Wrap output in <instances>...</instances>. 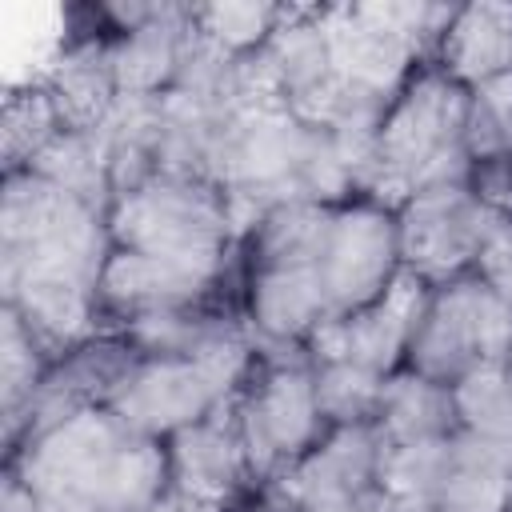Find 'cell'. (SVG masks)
<instances>
[{
    "label": "cell",
    "mask_w": 512,
    "mask_h": 512,
    "mask_svg": "<svg viewBox=\"0 0 512 512\" xmlns=\"http://www.w3.org/2000/svg\"><path fill=\"white\" fill-rule=\"evenodd\" d=\"M316 268L332 316H348L356 308L376 304L400 268V228L392 212L372 200L336 208Z\"/></svg>",
    "instance_id": "5"
},
{
    "label": "cell",
    "mask_w": 512,
    "mask_h": 512,
    "mask_svg": "<svg viewBox=\"0 0 512 512\" xmlns=\"http://www.w3.org/2000/svg\"><path fill=\"white\" fill-rule=\"evenodd\" d=\"M312 380H316V408L328 428L376 420L384 376L356 368L348 360H312Z\"/></svg>",
    "instance_id": "15"
},
{
    "label": "cell",
    "mask_w": 512,
    "mask_h": 512,
    "mask_svg": "<svg viewBox=\"0 0 512 512\" xmlns=\"http://www.w3.org/2000/svg\"><path fill=\"white\" fill-rule=\"evenodd\" d=\"M448 468H452V436L412 440V444H388L384 440L380 488L392 500L432 504L436 492H440V484L448 480Z\"/></svg>",
    "instance_id": "13"
},
{
    "label": "cell",
    "mask_w": 512,
    "mask_h": 512,
    "mask_svg": "<svg viewBox=\"0 0 512 512\" xmlns=\"http://www.w3.org/2000/svg\"><path fill=\"white\" fill-rule=\"evenodd\" d=\"M8 472L36 512H148L168 488V448L124 424L108 404L12 448Z\"/></svg>",
    "instance_id": "1"
},
{
    "label": "cell",
    "mask_w": 512,
    "mask_h": 512,
    "mask_svg": "<svg viewBox=\"0 0 512 512\" xmlns=\"http://www.w3.org/2000/svg\"><path fill=\"white\" fill-rule=\"evenodd\" d=\"M108 228H112L116 248L172 260L180 268L200 272L212 284L220 280V268L228 260L224 252L232 244L224 196L216 184L200 176L156 172L144 188L112 204Z\"/></svg>",
    "instance_id": "2"
},
{
    "label": "cell",
    "mask_w": 512,
    "mask_h": 512,
    "mask_svg": "<svg viewBox=\"0 0 512 512\" xmlns=\"http://www.w3.org/2000/svg\"><path fill=\"white\" fill-rule=\"evenodd\" d=\"M220 400H228V392L196 360L140 356L128 380L112 392L108 408L144 436H176L180 428L204 420Z\"/></svg>",
    "instance_id": "6"
},
{
    "label": "cell",
    "mask_w": 512,
    "mask_h": 512,
    "mask_svg": "<svg viewBox=\"0 0 512 512\" xmlns=\"http://www.w3.org/2000/svg\"><path fill=\"white\" fill-rule=\"evenodd\" d=\"M500 212H492L468 184L464 188H424L400 208V264L420 272L428 284H448L464 276Z\"/></svg>",
    "instance_id": "4"
},
{
    "label": "cell",
    "mask_w": 512,
    "mask_h": 512,
    "mask_svg": "<svg viewBox=\"0 0 512 512\" xmlns=\"http://www.w3.org/2000/svg\"><path fill=\"white\" fill-rule=\"evenodd\" d=\"M508 364H512V360H508Z\"/></svg>",
    "instance_id": "18"
},
{
    "label": "cell",
    "mask_w": 512,
    "mask_h": 512,
    "mask_svg": "<svg viewBox=\"0 0 512 512\" xmlns=\"http://www.w3.org/2000/svg\"><path fill=\"white\" fill-rule=\"evenodd\" d=\"M376 428L384 432L388 444L452 436L460 428L452 384H436L412 368L384 376L380 404H376Z\"/></svg>",
    "instance_id": "11"
},
{
    "label": "cell",
    "mask_w": 512,
    "mask_h": 512,
    "mask_svg": "<svg viewBox=\"0 0 512 512\" xmlns=\"http://www.w3.org/2000/svg\"><path fill=\"white\" fill-rule=\"evenodd\" d=\"M208 288L212 280H204L200 272L148 252H132V248H112L100 272V300L116 308L124 320L168 312V308H192L204 300Z\"/></svg>",
    "instance_id": "8"
},
{
    "label": "cell",
    "mask_w": 512,
    "mask_h": 512,
    "mask_svg": "<svg viewBox=\"0 0 512 512\" xmlns=\"http://www.w3.org/2000/svg\"><path fill=\"white\" fill-rule=\"evenodd\" d=\"M440 68L464 88L512 68V4L456 8L440 40Z\"/></svg>",
    "instance_id": "10"
},
{
    "label": "cell",
    "mask_w": 512,
    "mask_h": 512,
    "mask_svg": "<svg viewBox=\"0 0 512 512\" xmlns=\"http://www.w3.org/2000/svg\"><path fill=\"white\" fill-rule=\"evenodd\" d=\"M508 512H512V508H508Z\"/></svg>",
    "instance_id": "19"
},
{
    "label": "cell",
    "mask_w": 512,
    "mask_h": 512,
    "mask_svg": "<svg viewBox=\"0 0 512 512\" xmlns=\"http://www.w3.org/2000/svg\"><path fill=\"white\" fill-rule=\"evenodd\" d=\"M412 372L456 384L480 364L512 360V304L492 292L476 272L436 284L420 328L408 340Z\"/></svg>",
    "instance_id": "3"
},
{
    "label": "cell",
    "mask_w": 512,
    "mask_h": 512,
    "mask_svg": "<svg viewBox=\"0 0 512 512\" xmlns=\"http://www.w3.org/2000/svg\"><path fill=\"white\" fill-rule=\"evenodd\" d=\"M60 132H64V124H60V112H56V104H52L44 84L32 80V84H20V88H8L4 124H0L4 168L8 172L28 168Z\"/></svg>",
    "instance_id": "12"
},
{
    "label": "cell",
    "mask_w": 512,
    "mask_h": 512,
    "mask_svg": "<svg viewBox=\"0 0 512 512\" xmlns=\"http://www.w3.org/2000/svg\"><path fill=\"white\" fill-rule=\"evenodd\" d=\"M476 276L512 304V216H500L476 256Z\"/></svg>",
    "instance_id": "17"
},
{
    "label": "cell",
    "mask_w": 512,
    "mask_h": 512,
    "mask_svg": "<svg viewBox=\"0 0 512 512\" xmlns=\"http://www.w3.org/2000/svg\"><path fill=\"white\" fill-rule=\"evenodd\" d=\"M40 84L48 88L64 132H92L120 96L116 76H112L108 40L88 36V40L60 44V56L40 76Z\"/></svg>",
    "instance_id": "9"
},
{
    "label": "cell",
    "mask_w": 512,
    "mask_h": 512,
    "mask_svg": "<svg viewBox=\"0 0 512 512\" xmlns=\"http://www.w3.org/2000/svg\"><path fill=\"white\" fill-rule=\"evenodd\" d=\"M168 480L176 492L216 508H228L232 496L244 488V480H252L236 396L220 400L204 420L168 436Z\"/></svg>",
    "instance_id": "7"
},
{
    "label": "cell",
    "mask_w": 512,
    "mask_h": 512,
    "mask_svg": "<svg viewBox=\"0 0 512 512\" xmlns=\"http://www.w3.org/2000/svg\"><path fill=\"white\" fill-rule=\"evenodd\" d=\"M464 148L472 164L512 160V68L468 88Z\"/></svg>",
    "instance_id": "14"
},
{
    "label": "cell",
    "mask_w": 512,
    "mask_h": 512,
    "mask_svg": "<svg viewBox=\"0 0 512 512\" xmlns=\"http://www.w3.org/2000/svg\"><path fill=\"white\" fill-rule=\"evenodd\" d=\"M284 8L280 4H252V0H224V4H200L196 8V28L216 40L220 48L244 56L256 52L272 40V32L280 28Z\"/></svg>",
    "instance_id": "16"
}]
</instances>
